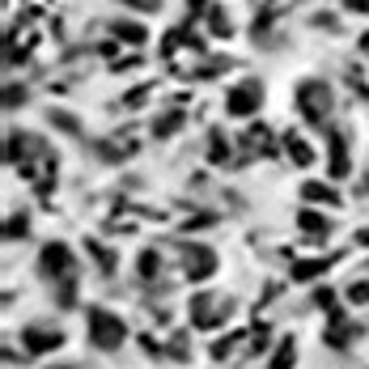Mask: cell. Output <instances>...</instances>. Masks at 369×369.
I'll return each mask as SVG.
<instances>
[{
  "label": "cell",
  "instance_id": "obj_1",
  "mask_svg": "<svg viewBox=\"0 0 369 369\" xmlns=\"http://www.w3.org/2000/svg\"><path fill=\"white\" fill-rule=\"evenodd\" d=\"M85 318H89V339H93V348H102V353H115L119 344H123V335H128L123 318L111 314V310H102V306H89Z\"/></svg>",
  "mask_w": 369,
  "mask_h": 369
},
{
  "label": "cell",
  "instance_id": "obj_2",
  "mask_svg": "<svg viewBox=\"0 0 369 369\" xmlns=\"http://www.w3.org/2000/svg\"><path fill=\"white\" fill-rule=\"evenodd\" d=\"M298 107H302V115L310 123H323L327 111H331V89L323 81H302L298 85Z\"/></svg>",
  "mask_w": 369,
  "mask_h": 369
},
{
  "label": "cell",
  "instance_id": "obj_3",
  "mask_svg": "<svg viewBox=\"0 0 369 369\" xmlns=\"http://www.w3.org/2000/svg\"><path fill=\"white\" fill-rule=\"evenodd\" d=\"M38 267L47 280H60V276H72V251L64 242H47L43 255H38Z\"/></svg>",
  "mask_w": 369,
  "mask_h": 369
},
{
  "label": "cell",
  "instance_id": "obj_4",
  "mask_svg": "<svg viewBox=\"0 0 369 369\" xmlns=\"http://www.w3.org/2000/svg\"><path fill=\"white\" fill-rule=\"evenodd\" d=\"M259 102H263V85H259V81H242V85H234L230 98H225L230 115H255Z\"/></svg>",
  "mask_w": 369,
  "mask_h": 369
},
{
  "label": "cell",
  "instance_id": "obj_5",
  "mask_svg": "<svg viewBox=\"0 0 369 369\" xmlns=\"http://www.w3.org/2000/svg\"><path fill=\"white\" fill-rule=\"evenodd\" d=\"M183 267H187V276L191 280H204V276H212L216 272V255L208 251V246H187V251H183Z\"/></svg>",
  "mask_w": 369,
  "mask_h": 369
},
{
  "label": "cell",
  "instance_id": "obj_6",
  "mask_svg": "<svg viewBox=\"0 0 369 369\" xmlns=\"http://www.w3.org/2000/svg\"><path fill=\"white\" fill-rule=\"evenodd\" d=\"M21 339H26V348L30 353H56L60 348V344H64V331H47V327H26V331H21Z\"/></svg>",
  "mask_w": 369,
  "mask_h": 369
},
{
  "label": "cell",
  "instance_id": "obj_7",
  "mask_svg": "<svg viewBox=\"0 0 369 369\" xmlns=\"http://www.w3.org/2000/svg\"><path fill=\"white\" fill-rule=\"evenodd\" d=\"M348 175V153H344V140L331 136V179H344Z\"/></svg>",
  "mask_w": 369,
  "mask_h": 369
},
{
  "label": "cell",
  "instance_id": "obj_8",
  "mask_svg": "<svg viewBox=\"0 0 369 369\" xmlns=\"http://www.w3.org/2000/svg\"><path fill=\"white\" fill-rule=\"evenodd\" d=\"M302 195H306V200H323V204H339V195L331 187H323V183H306Z\"/></svg>",
  "mask_w": 369,
  "mask_h": 369
},
{
  "label": "cell",
  "instance_id": "obj_9",
  "mask_svg": "<svg viewBox=\"0 0 369 369\" xmlns=\"http://www.w3.org/2000/svg\"><path fill=\"white\" fill-rule=\"evenodd\" d=\"M284 149L293 153V161H298V166H310V149H306V144H302L298 136H293V132L284 136Z\"/></svg>",
  "mask_w": 369,
  "mask_h": 369
},
{
  "label": "cell",
  "instance_id": "obj_10",
  "mask_svg": "<svg viewBox=\"0 0 369 369\" xmlns=\"http://www.w3.org/2000/svg\"><path fill=\"white\" fill-rule=\"evenodd\" d=\"M302 230H306V234H318V238H323L331 225H327V216H318V212H302Z\"/></svg>",
  "mask_w": 369,
  "mask_h": 369
},
{
  "label": "cell",
  "instance_id": "obj_11",
  "mask_svg": "<svg viewBox=\"0 0 369 369\" xmlns=\"http://www.w3.org/2000/svg\"><path fill=\"white\" fill-rule=\"evenodd\" d=\"M115 34H119L123 43H144V30L136 26V21H119V26H115Z\"/></svg>",
  "mask_w": 369,
  "mask_h": 369
},
{
  "label": "cell",
  "instance_id": "obj_12",
  "mask_svg": "<svg viewBox=\"0 0 369 369\" xmlns=\"http://www.w3.org/2000/svg\"><path fill=\"white\" fill-rule=\"evenodd\" d=\"M157 267H161V259H157L153 251H144V255H140V276H144V280H153V276H157Z\"/></svg>",
  "mask_w": 369,
  "mask_h": 369
},
{
  "label": "cell",
  "instance_id": "obj_13",
  "mask_svg": "<svg viewBox=\"0 0 369 369\" xmlns=\"http://www.w3.org/2000/svg\"><path fill=\"white\" fill-rule=\"evenodd\" d=\"M318 272H327V263H298V267H293V276H298V280H314Z\"/></svg>",
  "mask_w": 369,
  "mask_h": 369
},
{
  "label": "cell",
  "instance_id": "obj_14",
  "mask_svg": "<svg viewBox=\"0 0 369 369\" xmlns=\"http://www.w3.org/2000/svg\"><path fill=\"white\" fill-rule=\"evenodd\" d=\"M52 123H56V128H64V132H72V136L81 132V123L72 119V115H64V111H52Z\"/></svg>",
  "mask_w": 369,
  "mask_h": 369
},
{
  "label": "cell",
  "instance_id": "obj_15",
  "mask_svg": "<svg viewBox=\"0 0 369 369\" xmlns=\"http://www.w3.org/2000/svg\"><path fill=\"white\" fill-rule=\"evenodd\" d=\"M293 357H298V348H293V339H289V344H280V353H276V365H272V369H289Z\"/></svg>",
  "mask_w": 369,
  "mask_h": 369
},
{
  "label": "cell",
  "instance_id": "obj_16",
  "mask_svg": "<svg viewBox=\"0 0 369 369\" xmlns=\"http://www.w3.org/2000/svg\"><path fill=\"white\" fill-rule=\"evenodd\" d=\"M5 234H9V242H21V234H26V216H9Z\"/></svg>",
  "mask_w": 369,
  "mask_h": 369
},
{
  "label": "cell",
  "instance_id": "obj_17",
  "mask_svg": "<svg viewBox=\"0 0 369 369\" xmlns=\"http://www.w3.org/2000/svg\"><path fill=\"white\" fill-rule=\"evenodd\" d=\"M331 302H335V293H331V289H318V293H314V306H323V310H335Z\"/></svg>",
  "mask_w": 369,
  "mask_h": 369
},
{
  "label": "cell",
  "instance_id": "obj_18",
  "mask_svg": "<svg viewBox=\"0 0 369 369\" xmlns=\"http://www.w3.org/2000/svg\"><path fill=\"white\" fill-rule=\"evenodd\" d=\"M5 98H9L5 107H21V98H26V89H13V85H9V89H5Z\"/></svg>",
  "mask_w": 369,
  "mask_h": 369
},
{
  "label": "cell",
  "instance_id": "obj_19",
  "mask_svg": "<svg viewBox=\"0 0 369 369\" xmlns=\"http://www.w3.org/2000/svg\"><path fill=\"white\" fill-rule=\"evenodd\" d=\"M348 298H353V302H369V284H353Z\"/></svg>",
  "mask_w": 369,
  "mask_h": 369
},
{
  "label": "cell",
  "instance_id": "obj_20",
  "mask_svg": "<svg viewBox=\"0 0 369 369\" xmlns=\"http://www.w3.org/2000/svg\"><path fill=\"white\" fill-rule=\"evenodd\" d=\"M204 9V0H191V13H200Z\"/></svg>",
  "mask_w": 369,
  "mask_h": 369
}]
</instances>
